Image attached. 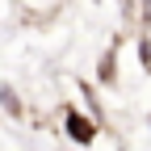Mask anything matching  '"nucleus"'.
<instances>
[{"label":"nucleus","instance_id":"f03ea898","mask_svg":"<svg viewBox=\"0 0 151 151\" xmlns=\"http://www.w3.org/2000/svg\"><path fill=\"white\" fill-rule=\"evenodd\" d=\"M0 105H4V113H13V118L21 113V97L13 92V84H0Z\"/></svg>","mask_w":151,"mask_h":151},{"label":"nucleus","instance_id":"20e7f679","mask_svg":"<svg viewBox=\"0 0 151 151\" xmlns=\"http://www.w3.org/2000/svg\"><path fill=\"white\" fill-rule=\"evenodd\" d=\"M139 63H143V67H151V42H147V38L139 42Z\"/></svg>","mask_w":151,"mask_h":151},{"label":"nucleus","instance_id":"39448f33","mask_svg":"<svg viewBox=\"0 0 151 151\" xmlns=\"http://www.w3.org/2000/svg\"><path fill=\"white\" fill-rule=\"evenodd\" d=\"M139 21L151 25V0H139Z\"/></svg>","mask_w":151,"mask_h":151},{"label":"nucleus","instance_id":"f257e3e1","mask_svg":"<svg viewBox=\"0 0 151 151\" xmlns=\"http://www.w3.org/2000/svg\"><path fill=\"white\" fill-rule=\"evenodd\" d=\"M67 139H76V143H92L97 139V122L88 118V113H80V109H67Z\"/></svg>","mask_w":151,"mask_h":151},{"label":"nucleus","instance_id":"423d86ee","mask_svg":"<svg viewBox=\"0 0 151 151\" xmlns=\"http://www.w3.org/2000/svg\"><path fill=\"white\" fill-rule=\"evenodd\" d=\"M147 122H151V118H147Z\"/></svg>","mask_w":151,"mask_h":151},{"label":"nucleus","instance_id":"7ed1b4c3","mask_svg":"<svg viewBox=\"0 0 151 151\" xmlns=\"http://www.w3.org/2000/svg\"><path fill=\"white\" fill-rule=\"evenodd\" d=\"M97 76H101V84H113V80H118V59H113V55H105Z\"/></svg>","mask_w":151,"mask_h":151}]
</instances>
